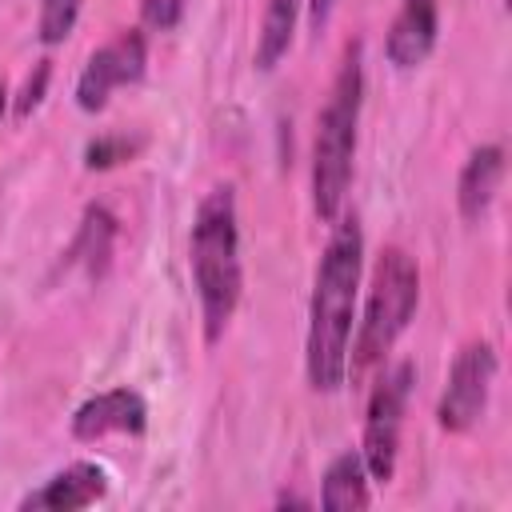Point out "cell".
Instances as JSON below:
<instances>
[{
	"label": "cell",
	"mask_w": 512,
	"mask_h": 512,
	"mask_svg": "<svg viewBox=\"0 0 512 512\" xmlns=\"http://www.w3.org/2000/svg\"><path fill=\"white\" fill-rule=\"evenodd\" d=\"M364 272V232L356 216H336L332 236L320 252L312 300H308V336H304V372L316 392H340L348 384V340L360 300Z\"/></svg>",
	"instance_id": "cell-1"
},
{
	"label": "cell",
	"mask_w": 512,
	"mask_h": 512,
	"mask_svg": "<svg viewBox=\"0 0 512 512\" xmlns=\"http://www.w3.org/2000/svg\"><path fill=\"white\" fill-rule=\"evenodd\" d=\"M236 188L216 184L204 192L196 204L192 220V240H188V264H192V284L200 300V320H204V340L216 344L240 304L244 292V268H240V228H236Z\"/></svg>",
	"instance_id": "cell-2"
},
{
	"label": "cell",
	"mask_w": 512,
	"mask_h": 512,
	"mask_svg": "<svg viewBox=\"0 0 512 512\" xmlns=\"http://www.w3.org/2000/svg\"><path fill=\"white\" fill-rule=\"evenodd\" d=\"M360 108H364V48L360 40H348L340 68L332 76V92L316 120V140H312V208L324 224L340 216L352 184Z\"/></svg>",
	"instance_id": "cell-3"
},
{
	"label": "cell",
	"mask_w": 512,
	"mask_h": 512,
	"mask_svg": "<svg viewBox=\"0 0 512 512\" xmlns=\"http://www.w3.org/2000/svg\"><path fill=\"white\" fill-rule=\"evenodd\" d=\"M416 304H420V268L404 248L392 244L376 256L364 312L348 340V380L352 384H360L372 368L384 364V356L396 348L408 320L416 316Z\"/></svg>",
	"instance_id": "cell-4"
},
{
	"label": "cell",
	"mask_w": 512,
	"mask_h": 512,
	"mask_svg": "<svg viewBox=\"0 0 512 512\" xmlns=\"http://www.w3.org/2000/svg\"><path fill=\"white\" fill-rule=\"evenodd\" d=\"M412 384H416L412 360H396V364L380 368V376L372 380L368 408H364V436H360V448H356L372 484H388L396 476L400 432H404V412H408Z\"/></svg>",
	"instance_id": "cell-5"
},
{
	"label": "cell",
	"mask_w": 512,
	"mask_h": 512,
	"mask_svg": "<svg viewBox=\"0 0 512 512\" xmlns=\"http://www.w3.org/2000/svg\"><path fill=\"white\" fill-rule=\"evenodd\" d=\"M492 384H496V348L488 340H468L448 368V384L436 404V424L452 436L476 428L488 408Z\"/></svg>",
	"instance_id": "cell-6"
},
{
	"label": "cell",
	"mask_w": 512,
	"mask_h": 512,
	"mask_svg": "<svg viewBox=\"0 0 512 512\" xmlns=\"http://www.w3.org/2000/svg\"><path fill=\"white\" fill-rule=\"evenodd\" d=\"M144 68H148V40H144V32L140 28H120L108 44H100L84 60V68L76 76V104H80V112H100L116 88L140 84Z\"/></svg>",
	"instance_id": "cell-7"
},
{
	"label": "cell",
	"mask_w": 512,
	"mask_h": 512,
	"mask_svg": "<svg viewBox=\"0 0 512 512\" xmlns=\"http://www.w3.org/2000/svg\"><path fill=\"white\" fill-rule=\"evenodd\" d=\"M148 428V400L120 384L108 392L88 396L72 412V436L76 440H104V436H140Z\"/></svg>",
	"instance_id": "cell-8"
},
{
	"label": "cell",
	"mask_w": 512,
	"mask_h": 512,
	"mask_svg": "<svg viewBox=\"0 0 512 512\" xmlns=\"http://www.w3.org/2000/svg\"><path fill=\"white\" fill-rule=\"evenodd\" d=\"M104 496H108V468L96 460H72L68 468L52 472L36 492H28L20 500V508H28V512H76V508H92Z\"/></svg>",
	"instance_id": "cell-9"
},
{
	"label": "cell",
	"mask_w": 512,
	"mask_h": 512,
	"mask_svg": "<svg viewBox=\"0 0 512 512\" xmlns=\"http://www.w3.org/2000/svg\"><path fill=\"white\" fill-rule=\"evenodd\" d=\"M440 36V0H400V12L392 16V28L384 36V56L392 68L408 72L420 68Z\"/></svg>",
	"instance_id": "cell-10"
},
{
	"label": "cell",
	"mask_w": 512,
	"mask_h": 512,
	"mask_svg": "<svg viewBox=\"0 0 512 512\" xmlns=\"http://www.w3.org/2000/svg\"><path fill=\"white\" fill-rule=\"evenodd\" d=\"M504 180V148L500 144H480L468 152L460 180H456V208L464 224H480L500 192Z\"/></svg>",
	"instance_id": "cell-11"
},
{
	"label": "cell",
	"mask_w": 512,
	"mask_h": 512,
	"mask_svg": "<svg viewBox=\"0 0 512 512\" xmlns=\"http://www.w3.org/2000/svg\"><path fill=\"white\" fill-rule=\"evenodd\" d=\"M112 244H116V216L104 204H88L72 244L60 252V268L84 272V280H100L112 260Z\"/></svg>",
	"instance_id": "cell-12"
},
{
	"label": "cell",
	"mask_w": 512,
	"mask_h": 512,
	"mask_svg": "<svg viewBox=\"0 0 512 512\" xmlns=\"http://www.w3.org/2000/svg\"><path fill=\"white\" fill-rule=\"evenodd\" d=\"M372 476L360 460V452H340L320 480V508L328 512H352V508H368L372 504Z\"/></svg>",
	"instance_id": "cell-13"
},
{
	"label": "cell",
	"mask_w": 512,
	"mask_h": 512,
	"mask_svg": "<svg viewBox=\"0 0 512 512\" xmlns=\"http://www.w3.org/2000/svg\"><path fill=\"white\" fill-rule=\"evenodd\" d=\"M296 16H300V0H264V16H260V32H256V68L260 72H272L288 48H292V36H296Z\"/></svg>",
	"instance_id": "cell-14"
},
{
	"label": "cell",
	"mask_w": 512,
	"mask_h": 512,
	"mask_svg": "<svg viewBox=\"0 0 512 512\" xmlns=\"http://www.w3.org/2000/svg\"><path fill=\"white\" fill-rule=\"evenodd\" d=\"M140 148H144V140H140V136H124V132L96 136V140H88V148H84V168H92V172L116 168V164L132 160Z\"/></svg>",
	"instance_id": "cell-15"
},
{
	"label": "cell",
	"mask_w": 512,
	"mask_h": 512,
	"mask_svg": "<svg viewBox=\"0 0 512 512\" xmlns=\"http://www.w3.org/2000/svg\"><path fill=\"white\" fill-rule=\"evenodd\" d=\"M80 4L84 0H40V24H36V36L40 44H64L80 20Z\"/></svg>",
	"instance_id": "cell-16"
},
{
	"label": "cell",
	"mask_w": 512,
	"mask_h": 512,
	"mask_svg": "<svg viewBox=\"0 0 512 512\" xmlns=\"http://www.w3.org/2000/svg\"><path fill=\"white\" fill-rule=\"evenodd\" d=\"M48 80H52V60H36V68H32V72L24 76V84H20V96H16V120H28V116L44 104Z\"/></svg>",
	"instance_id": "cell-17"
},
{
	"label": "cell",
	"mask_w": 512,
	"mask_h": 512,
	"mask_svg": "<svg viewBox=\"0 0 512 512\" xmlns=\"http://www.w3.org/2000/svg\"><path fill=\"white\" fill-rule=\"evenodd\" d=\"M140 16L152 32H172L184 16V0H140Z\"/></svg>",
	"instance_id": "cell-18"
},
{
	"label": "cell",
	"mask_w": 512,
	"mask_h": 512,
	"mask_svg": "<svg viewBox=\"0 0 512 512\" xmlns=\"http://www.w3.org/2000/svg\"><path fill=\"white\" fill-rule=\"evenodd\" d=\"M332 8H336V0H308V24L320 32L332 20Z\"/></svg>",
	"instance_id": "cell-19"
},
{
	"label": "cell",
	"mask_w": 512,
	"mask_h": 512,
	"mask_svg": "<svg viewBox=\"0 0 512 512\" xmlns=\"http://www.w3.org/2000/svg\"><path fill=\"white\" fill-rule=\"evenodd\" d=\"M4 108H8V88H4V80H0V120H4Z\"/></svg>",
	"instance_id": "cell-20"
}]
</instances>
